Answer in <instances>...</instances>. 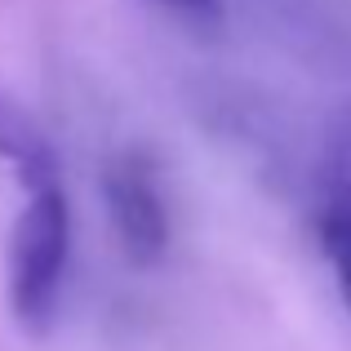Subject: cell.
<instances>
[{
    "instance_id": "1",
    "label": "cell",
    "mask_w": 351,
    "mask_h": 351,
    "mask_svg": "<svg viewBox=\"0 0 351 351\" xmlns=\"http://www.w3.org/2000/svg\"><path fill=\"white\" fill-rule=\"evenodd\" d=\"M71 258V200L62 178L27 187V205L9 236V307L18 325L45 334L62 298V276Z\"/></svg>"
},
{
    "instance_id": "2",
    "label": "cell",
    "mask_w": 351,
    "mask_h": 351,
    "mask_svg": "<svg viewBox=\"0 0 351 351\" xmlns=\"http://www.w3.org/2000/svg\"><path fill=\"white\" fill-rule=\"evenodd\" d=\"M103 205L107 223L116 232L120 254L134 267H156L169 249V209H165L156 169L143 152L125 147V152L107 156L103 165Z\"/></svg>"
},
{
    "instance_id": "3",
    "label": "cell",
    "mask_w": 351,
    "mask_h": 351,
    "mask_svg": "<svg viewBox=\"0 0 351 351\" xmlns=\"http://www.w3.org/2000/svg\"><path fill=\"white\" fill-rule=\"evenodd\" d=\"M316 236L329 258L334 285L351 311V98L334 112L320 147L316 178Z\"/></svg>"
},
{
    "instance_id": "4",
    "label": "cell",
    "mask_w": 351,
    "mask_h": 351,
    "mask_svg": "<svg viewBox=\"0 0 351 351\" xmlns=\"http://www.w3.org/2000/svg\"><path fill=\"white\" fill-rule=\"evenodd\" d=\"M0 160L18 173L23 191L40 187L49 178H62V165H58V152H53L49 134L9 89H0Z\"/></svg>"
},
{
    "instance_id": "5",
    "label": "cell",
    "mask_w": 351,
    "mask_h": 351,
    "mask_svg": "<svg viewBox=\"0 0 351 351\" xmlns=\"http://www.w3.org/2000/svg\"><path fill=\"white\" fill-rule=\"evenodd\" d=\"M152 5L169 9L178 18H191V23H218L223 18V0H152Z\"/></svg>"
}]
</instances>
